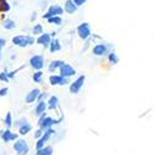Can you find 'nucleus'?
<instances>
[{
    "instance_id": "11",
    "label": "nucleus",
    "mask_w": 155,
    "mask_h": 155,
    "mask_svg": "<svg viewBox=\"0 0 155 155\" xmlns=\"http://www.w3.org/2000/svg\"><path fill=\"white\" fill-rule=\"evenodd\" d=\"M50 84L51 86H64V84H68V78H64L61 74H52L50 76Z\"/></svg>"
},
{
    "instance_id": "34",
    "label": "nucleus",
    "mask_w": 155,
    "mask_h": 155,
    "mask_svg": "<svg viewBox=\"0 0 155 155\" xmlns=\"http://www.w3.org/2000/svg\"><path fill=\"white\" fill-rule=\"evenodd\" d=\"M36 19V12H34V14L31 15V18H30V21H34Z\"/></svg>"
},
{
    "instance_id": "8",
    "label": "nucleus",
    "mask_w": 155,
    "mask_h": 155,
    "mask_svg": "<svg viewBox=\"0 0 155 155\" xmlns=\"http://www.w3.org/2000/svg\"><path fill=\"white\" fill-rule=\"evenodd\" d=\"M63 14V8H61L60 5L57 4H54V5H51L47 10L46 14H44V19H48L51 16H61Z\"/></svg>"
},
{
    "instance_id": "9",
    "label": "nucleus",
    "mask_w": 155,
    "mask_h": 155,
    "mask_svg": "<svg viewBox=\"0 0 155 155\" xmlns=\"http://www.w3.org/2000/svg\"><path fill=\"white\" fill-rule=\"evenodd\" d=\"M0 138L3 139L4 143H10V141H15L18 139V134L12 133L9 128H6V129L0 130Z\"/></svg>"
},
{
    "instance_id": "27",
    "label": "nucleus",
    "mask_w": 155,
    "mask_h": 155,
    "mask_svg": "<svg viewBox=\"0 0 155 155\" xmlns=\"http://www.w3.org/2000/svg\"><path fill=\"white\" fill-rule=\"evenodd\" d=\"M42 32H44V28H42L41 24H36L35 26L32 28V34L34 35H37L38 36V35H41Z\"/></svg>"
},
{
    "instance_id": "10",
    "label": "nucleus",
    "mask_w": 155,
    "mask_h": 155,
    "mask_svg": "<svg viewBox=\"0 0 155 155\" xmlns=\"http://www.w3.org/2000/svg\"><path fill=\"white\" fill-rule=\"evenodd\" d=\"M60 74L64 78H70V77L74 76L76 74V70L71 66L68 63H63L62 66L60 67Z\"/></svg>"
},
{
    "instance_id": "26",
    "label": "nucleus",
    "mask_w": 155,
    "mask_h": 155,
    "mask_svg": "<svg viewBox=\"0 0 155 155\" xmlns=\"http://www.w3.org/2000/svg\"><path fill=\"white\" fill-rule=\"evenodd\" d=\"M108 61H109L112 64H117V63L119 62V57L117 56V54L112 51V52L108 54Z\"/></svg>"
},
{
    "instance_id": "22",
    "label": "nucleus",
    "mask_w": 155,
    "mask_h": 155,
    "mask_svg": "<svg viewBox=\"0 0 155 155\" xmlns=\"http://www.w3.org/2000/svg\"><path fill=\"white\" fill-rule=\"evenodd\" d=\"M54 154V149L51 148V147H44L42 149H40V150H37V153L35 154V155H52Z\"/></svg>"
},
{
    "instance_id": "29",
    "label": "nucleus",
    "mask_w": 155,
    "mask_h": 155,
    "mask_svg": "<svg viewBox=\"0 0 155 155\" xmlns=\"http://www.w3.org/2000/svg\"><path fill=\"white\" fill-rule=\"evenodd\" d=\"M42 134H44V130H42V129H41V128H38V129H37V130L35 132V138H36V139H38V138H41V137H42Z\"/></svg>"
},
{
    "instance_id": "3",
    "label": "nucleus",
    "mask_w": 155,
    "mask_h": 155,
    "mask_svg": "<svg viewBox=\"0 0 155 155\" xmlns=\"http://www.w3.org/2000/svg\"><path fill=\"white\" fill-rule=\"evenodd\" d=\"M12 148L18 155H28V153L30 151V147L25 139H16Z\"/></svg>"
},
{
    "instance_id": "21",
    "label": "nucleus",
    "mask_w": 155,
    "mask_h": 155,
    "mask_svg": "<svg viewBox=\"0 0 155 155\" xmlns=\"http://www.w3.org/2000/svg\"><path fill=\"white\" fill-rule=\"evenodd\" d=\"M3 26H4V29H6V30H14V29L16 28V24H15L14 20H11V19H5V20L3 21Z\"/></svg>"
},
{
    "instance_id": "33",
    "label": "nucleus",
    "mask_w": 155,
    "mask_h": 155,
    "mask_svg": "<svg viewBox=\"0 0 155 155\" xmlns=\"http://www.w3.org/2000/svg\"><path fill=\"white\" fill-rule=\"evenodd\" d=\"M5 44H6L5 38H2V37H0V48H3V47L5 46Z\"/></svg>"
},
{
    "instance_id": "24",
    "label": "nucleus",
    "mask_w": 155,
    "mask_h": 155,
    "mask_svg": "<svg viewBox=\"0 0 155 155\" xmlns=\"http://www.w3.org/2000/svg\"><path fill=\"white\" fill-rule=\"evenodd\" d=\"M48 24H54V25H57V26H60V25H62V18L61 16H51L47 19Z\"/></svg>"
},
{
    "instance_id": "30",
    "label": "nucleus",
    "mask_w": 155,
    "mask_h": 155,
    "mask_svg": "<svg viewBox=\"0 0 155 155\" xmlns=\"http://www.w3.org/2000/svg\"><path fill=\"white\" fill-rule=\"evenodd\" d=\"M8 92H9V88H8V87L2 88V89H0V97H4V96H6V94H8Z\"/></svg>"
},
{
    "instance_id": "32",
    "label": "nucleus",
    "mask_w": 155,
    "mask_h": 155,
    "mask_svg": "<svg viewBox=\"0 0 155 155\" xmlns=\"http://www.w3.org/2000/svg\"><path fill=\"white\" fill-rule=\"evenodd\" d=\"M26 122H28V119H25V118H24V119H20V120H18V122H16V125H18V127H20V125H22L24 123H26Z\"/></svg>"
},
{
    "instance_id": "25",
    "label": "nucleus",
    "mask_w": 155,
    "mask_h": 155,
    "mask_svg": "<svg viewBox=\"0 0 155 155\" xmlns=\"http://www.w3.org/2000/svg\"><path fill=\"white\" fill-rule=\"evenodd\" d=\"M4 124H5V127L6 128H11V125L14 124V122H12V117H11V113L10 112H8L6 113V115H5V118H4Z\"/></svg>"
},
{
    "instance_id": "7",
    "label": "nucleus",
    "mask_w": 155,
    "mask_h": 155,
    "mask_svg": "<svg viewBox=\"0 0 155 155\" xmlns=\"http://www.w3.org/2000/svg\"><path fill=\"white\" fill-rule=\"evenodd\" d=\"M44 64H45V57L42 55H35L30 58V66L36 71L42 70Z\"/></svg>"
},
{
    "instance_id": "14",
    "label": "nucleus",
    "mask_w": 155,
    "mask_h": 155,
    "mask_svg": "<svg viewBox=\"0 0 155 155\" xmlns=\"http://www.w3.org/2000/svg\"><path fill=\"white\" fill-rule=\"evenodd\" d=\"M51 40H52V37H51V35H50V34L42 32L41 35H38L36 42H37L38 45H41V46H48V45H50V42H51Z\"/></svg>"
},
{
    "instance_id": "15",
    "label": "nucleus",
    "mask_w": 155,
    "mask_h": 155,
    "mask_svg": "<svg viewBox=\"0 0 155 155\" xmlns=\"http://www.w3.org/2000/svg\"><path fill=\"white\" fill-rule=\"evenodd\" d=\"M77 8L78 6L74 4L73 0H66V2H64V6H63V11L67 12V14H70V15H72L77 11Z\"/></svg>"
},
{
    "instance_id": "20",
    "label": "nucleus",
    "mask_w": 155,
    "mask_h": 155,
    "mask_svg": "<svg viewBox=\"0 0 155 155\" xmlns=\"http://www.w3.org/2000/svg\"><path fill=\"white\" fill-rule=\"evenodd\" d=\"M31 129H32V125L26 122V123H24L22 125L19 127V134L20 135H26V134H29L31 132Z\"/></svg>"
},
{
    "instance_id": "5",
    "label": "nucleus",
    "mask_w": 155,
    "mask_h": 155,
    "mask_svg": "<svg viewBox=\"0 0 155 155\" xmlns=\"http://www.w3.org/2000/svg\"><path fill=\"white\" fill-rule=\"evenodd\" d=\"M77 34H78L80 38L82 40H87V38L92 35V31H91V26H89L88 22H82L78 28H77Z\"/></svg>"
},
{
    "instance_id": "19",
    "label": "nucleus",
    "mask_w": 155,
    "mask_h": 155,
    "mask_svg": "<svg viewBox=\"0 0 155 155\" xmlns=\"http://www.w3.org/2000/svg\"><path fill=\"white\" fill-rule=\"evenodd\" d=\"M58 104H60V102H58V98L56 96H51L48 98V102H47V108L48 109H57L58 108Z\"/></svg>"
},
{
    "instance_id": "23",
    "label": "nucleus",
    "mask_w": 155,
    "mask_h": 155,
    "mask_svg": "<svg viewBox=\"0 0 155 155\" xmlns=\"http://www.w3.org/2000/svg\"><path fill=\"white\" fill-rule=\"evenodd\" d=\"M32 80H34V82H36V83H41L42 80H44V72H42L41 70L36 71V72L32 74Z\"/></svg>"
},
{
    "instance_id": "36",
    "label": "nucleus",
    "mask_w": 155,
    "mask_h": 155,
    "mask_svg": "<svg viewBox=\"0 0 155 155\" xmlns=\"http://www.w3.org/2000/svg\"><path fill=\"white\" fill-rule=\"evenodd\" d=\"M0 2H4V0H0Z\"/></svg>"
},
{
    "instance_id": "6",
    "label": "nucleus",
    "mask_w": 155,
    "mask_h": 155,
    "mask_svg": "<svg viewBox=\"0 0 155 155\" xmlns=\"http://www.w3.org/2000/svg\"><path fill=\"white\" fill-rule=\"evenodd\" d=\"M84 81H86V77L84 76L77 77V78L73 82H71V84H70V92L73 93V94H77V93L81 91V88L83 87Z\"/></svg>"
},
{
    "instance_id": "13",
    "label": "nucleus",
    "mask_w": 155,
    "mask_h": 155,
    "mask_svg": "<svg viewBox=\"0 0 155 155\" xmlns=\"http://www.w3.org/2000/svg\"><path fill=\"white\" fill-rule=\"evenodd\" d=\"M40 93H41L40 89H38V88H34V89H31V91L26 94V98H25V101H26L28 104H31V103H34V102L37 101Z\"/></svg>"
},
{
    "instance_id": "12",
    "label": "nucleus",
    "mask_w": 155,
    "mask_h": 155,
    "mask_svg": "<svg viewBox=\"0 0 155 155\" xmlns=\"http://www.w3.org/2000/svg\"><path fill=\"white\" fill-rule=\"evenodd\" d=\"M92 52L94 56H104L108 54V47L106 44H97L93 50H92Z\"/></svg>"
},
{
    "instance_id": "18",
    "label": "nucleus",
    "mask_w": 155,
    "mask_h": 155,
    "mask_svg": "<svg viewBox=\"0 0 155 155\" xmlns=\"http://www.w3.org/2000/svg\"><path fill=\"white\" fill-rule=\"evenodd\" d=\"M64 62L62 61V60H54V61H51V63L48 64V71L51 72V73H54L55 71H57V70H60V67L62 66Z\"/></svg>"
},
{
    "instance_id": "16",
    "label": "nucleus",
    "mask_w": 155,
    "mask_h": 155,
    "mask_svg": "<svg viewBox=\"0 0 155 155\" xmlns=\"http://www.w3.org/2000/svg\"><path fill=\"white\" fill-rule=\"evenodd\" d=\"M46 108H47V102H45V99H41V101H37V104H36V108H35V113L36 115H42L45 112H46Z\"/></svg>"
},
{
    "instance_id": "28",
    "label": "nucleus",
    "mask_w": 155,
    "mask_h": 155,
    "mask_svg": "<svg viewBox=\"0 0 155 155\" xmlns=\"http://www.w3.org/2000/svg\"><path fill=\"white\" fill-rule=\"evenodd\" d=\"M9 76H8V72H2L0 73V81L3 82H9Z\"/></svg>"
},
{
    "instance_id": "2",
    "label": "nucleus",
    "mask_w": 155,
    "mask_h": 155,
    "mask_svg": "<svg viewBox=\"0 0 155 155\" xmlns=\"http://www.w3.org/2000/svg\"><path fill=\"white\" fill-rule=\"evenodd\" d=\"M61 120H62V118H60V119H54V118L48 117V115H46V113H44L42 115H40V119H38V127H40L42 130H46V129L51 128L52 125L58 124Z\"/></svg>"
},
{
    "instance_id": "4",
    "label": "nucleus",
    "mask_w": 155,
    "mask_h": 155,
    "mask_svg": "<svg viewBox=\"0 0 155 155\" xmlns=\"http://www.w3.org/2000/svg\"><path fill=\"white\" fill-rule=\"evenodd\" d=\"M52 135H55V130H54L52 128H48V129H46V130H44L42 137L37 139V143H36V150L42 149V148L46 145L47 141H48L51 138H52Z\"/></svg>"
},
{
    "instance_id": "17",
    "label": "nucleus",
    "mask_w": 155,
    "mask_h": 155,
    "mask_svg": "<svg viewBox=\"0 0 155 155\" xmlns=\"http://www.w3.org/2000/svg\"><path fill=\"white\" fill-rule=\"evenodd\" d=\"M48 50H50V52H52V54L58 52V51L61 50V44H60V41L57 40V38H52V40H51V42L48 45Z\"/></svg>"
},
{
    "instance_id": "1",
    "label": "nucleus",
    "mask_w": 155,
    "mask_h": 155,
    "mask_svg": "<svg viewBox=\"0 0 155 155\" xmlns=\"http://www.w3.org/2000/svg\"><path fill=\"white\" fill-rule=\"evenodd\" d=\"M12 44L18 47H28V46H31L34 45L35 42V38L32 36H29V35H18L15 37H12Z\"/></svg>"
},
{
    "instance_id": "35",
    "label": "nucleus",
    "mask_w": 155,
    "mask_h": 155,
    "mask_svg": "<svg viewBox=\"0 0 155 155\" xmlns=\"http://www.w3.org/2000/svg\"><path fill=\"white\" fill-rule=\"evenodd\" d=\"M0 56H2V48H0Z\"/></svg>"
},
{
    "instance_id": "31",
    "label": "nucleus",
    "mask_w": 155,
    "mask_h": 155,
    "mask_svg": "<svg viewBox=\"0 0 155 155\" xmlns=\"http://www.w3.org/2000/svg\"><path fill=\"white\" fill-rule=\"evenodd\" d=\"M73 2H74V4H76L77 6H82V5L87 2V0H73Z\"/></svg>"
}]
</instances>
